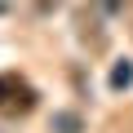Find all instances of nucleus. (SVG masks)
<instances>
[{"label": "nucleus", "mask_w": 133, "mask_h": 133, "mask_svg": "<svg viewBox=\"0 0 133 133\" xmlns=\"http://www.w3.org/2000/svg\"><path fill=\"white\" fill-rule=\"evenodd\" d=\"M53 133H80V115H71V111L53 115Z\"/></svg>", "instance_id": "3"}, {"label": "nucleus", "mask_w": 133, "mask_h": 133, "mask_svg": "<svg viewBox=\"0 0 133 133\" xmlns=\"http://www.w3.org/2000/svg\"><path fill=\"white\" fill-rule=\"evenodd\" d=\"M36 107H40V93H36V84H31L27 76L0 71V115H5V120H22V115H31Z\"/></svg>", "instance_id": "1"}, {"label": "nucleus", "mask_w": 133, "mask_h": 133, "mask_svg": "<svg viewBox=\"0 0 133 133\" xmlns=\"http://www.w3.org/2000/svg\"><path fill=\"white\" fill-rule=\"evenodd\" d=\"M129 84H133V62L124 58V62H115V71H111V89H115V93H124Z\"/></svg>", "instance_id": "2"}, {"label": "nucleus", "mask_w": 133, "mask_h": 133, "mask_svg": "<svg viewBox=\"0 0 133 133\" xmlns=\"http://www.w3.org/2000/svg\"><path fill=\"white\" fill-rule=\"evenodd\" d=\"M98 9H107V14H115V9H129V0H93Z\"/></svg>", "instance_id": "4"}]
</instances>
